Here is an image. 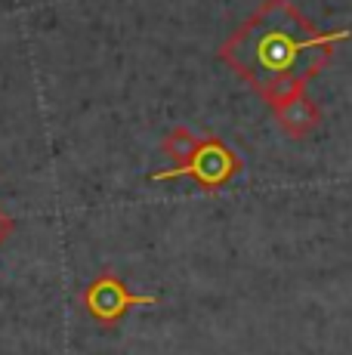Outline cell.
Here are the masks:
<instances>
[{
	"label": "cell",
	"mask_w": 352,
	"mask_h": 355,
	"mask_svg": "<svg viewBox=\"0 0 352 355\" xmlns=\"http://www.w3.org/2000/svg\"><path fill=\"white\" fill-rule=\"evenodd\" d=\"M349 37V28L318 31L290 0H263L216 56L275 108L306 90L309 78H315L331 62L337 44Z\"/></svg>",
	"instance_id": "obj_1"
},
{
	"label": "cell",
	"mask_w": 352,
	"mask_h": 355,
	"mask_svg": "<svg viewBox=\"0 0 352 355\" xmlns=\"http://www.w3.org/2000/svg\"><path fill=\"white\" fill-rule=\"evenodd\" d=\"M238 173H241L238 152H232L220 136H201V146L195 148V155L182 164V167L158 170V173H152V180L155 182H167V180L188 176V180H195L204 192H220V189L229 186Z\"/></svg>",
	"instance_id": "obj_2"
},
{
	"label": "cell",
	"mask_w": 352,
	"mask_h": 355,
	"mask_svg": "<svg viewBox=\"0 0 352 355\" xmlns=\"http://www.w3.org/2000/svg\"><path fill=\"white\" fill-rule=\"evenodd\" d=\"M80 303H84L87 315H90L93 322H99L103 327H112V324H118L130 309H139V306H155V303H158V297H148V293H133L124 284V278H118L114 272H103V275H96L90 284H87Z\"/></svg>",
	"instance_id": "obj_3"
},
{
	"label": "cell",
	"mask_w": 352,
	"mask_h": 355,
	"mask_svg": "<svg viewBox=\"0 0 352 355\" xmlns=\"http://www.w3.org/2000/svg\"><path fill=\"white\" fill-rule=\"evenodd\" d=\"M272 114H275V121H279L281 133L288 136V139H303V136L313 133L318 127V121H322V108L315 105V99L309 96L306 90L290 96V99H284L281 105H275Z\"/></svg>",
	"instance_id": "obj_4"
},
{
	"label": "cell",
	"mask_w": 352,
	"mask_h": 355,
	"mask_svg": "<svg viewBox=\"0 0 352 355\" xmlns=\"http://www.w3.org/2000/svg\"><path fill=\"white\" fill-rule=\"evenodd\" d=\"M201 146V136L198 133H192L188 127H173L170 133L164 136V142H161V152L170 158L176 167H182L188 158L195 155V148Z\"/></svg>",
	"instance_id": "obj_5"
},
{
	"label": "cell",
	"mask_w": 352,
	"mask_h": 355,
	"mask_svg": "<svg viewBox=\"0 0 352 355\" xmlns=\"http://www.w3.org/2000/svg\"><path fill=\"white\" fill-rule=\"evenodd\" d=\"M10 232H12V220L3 214V210H0V244H3L6 238H10Z\"/></svg>",
	"instance_id": "obj_6"
}]
</instances>
